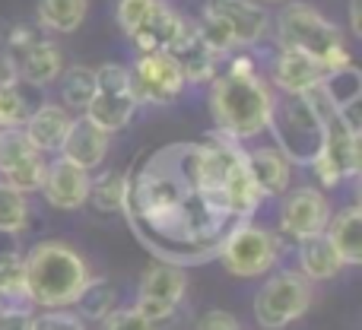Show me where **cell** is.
I'll use <instances>...</instances> for the list:
<instances>
[{
  "label": "cell",
  "mask_w": 362,
  "mask_h": 330,
  "mask_svg": "<svg viewBox=\"0 0 362 330\" xmlns=\"http://www.w3.org/2000/svg\"><path fill=\"white\" fill-rule=\"evenodd\" d=\"M29 118V102L16 83L0 86V127H23Z\"/></svg>",
  "instance_id": "cell-33"
},
{
  "label": "cell",
  "mask_w": 362,
  "mask_h": 330,
  "mask_svg": "<svg viewBox=\"0 0 362 330\" xmlns=\"http://www.w3.org/2000/svg\"><path fill=\"white\" fill-rule=\"evenodd\" d=\"M276 38L283 48L305 51L308 57L321 64L325 70L346 67L350 51H346V35L337 23H331L327 16H321L315 6L308 4H289L283 6V13L276 16Z\"/></svg>",
  "instance_id": "cell-4"
},
{
  "label": "cell",
  "mask_w": 362,
  "mask_h": 330,
  "mask_svg": "<svg viewBox=\"0 0 362 330\" xmlns=\"http://www.w3.org/2000/svg\"><path fill=\"white\" fill-rule=\"evenodd\" d=\"M6 83H16V70H13V61H10L6 45L0 42V86H6Z\"/></svg>",
  "instance_id": "cell-39"
},
{
  "label": "cell",
  "mask_w": 362,
  "mask_h": 330,
  "mask_svg": "<svg viewBox=\"0 0 362 330\" xmlns=\"http://www.w3.org/2000/svg\"><path fill=\"white\" fill-rule=\"evenodd\" d=\"M315 286L299 270H276L255 295V321L264 330H283L312 308Z\"/></svg>",
  "instance_id": "cell-7"
},
{
  "label": "cell",
  "mask_w": 362,
  "mask_h": 330,
  "mask_svg": "<svg viewBox=\"0 0 362 330\" xmlns=\"http://www.w3.org/2000/svg\"><path fill=\"white\" fill-rule=\"evenodd\" d=\"M29 330H86V321L67 308H42L29 318Z\"/></svg>",
  "instance_id": "cell-34"
},
{
  "label": "cell",
  "mask_w": 362,
  "mask_h": 330,
  "mask_svg": "<svg viewBox=\"0 0 362 330\" xmlns=\"http://www.w3.org/2000/svg\"><path fill=\"white\" fill-rule=\"evenodd\" d=\"M108 137L112 134H105L102 127H95L93 121L83 114V118L70 121L67 134H64L61 140V159H67V163L86 168V172H95L102 163H105L108 156Z\"/></svg>",
  "instance_id": "cell-16"
},
{
  "label": "cell",
  "mask_w": 362,
  "mask_h": 330,
  "mask_svg": "<svg viewBox=\"0 0 362 330\" xmlns=\"http://www.w3.org/2000/svg\"><path fill=\"white\" fill-rule=\"evenodd\" d=\"M312 168L327 187H337L340 181L359 175V127L346 112H337L325 121L321 146Z\"/></svg>",
  "instance_id": "cell-10"
},
{
  "label": "cell",
  "mask_w": 362,
  "mask_h": 330,
  "mask_svg": "<svg viewBox=\"0 0 362 330\" xmlns=\"http://www.w3.org/2000/svg\"><path fill=\"white\" fill-rule=\"evenodd\" d=\"M23 273L32 308H70L93 280L86 257L67 242H38L23 257Z\"/></svg>",
  "instance_id": "cell-3"
},
{
  "label": "cell",
  "mask_w": 362,
  "mask_h": 330,
  "mask_svg": "<svg viewBox=\"0 0 362 330\" xmlns=\"http://www.w3.org/2000/svg\"><path fill=\"white\" fill-rule=\"evenodd\" d=\"M169 54L175 57L185 83H206L219 73V54L204 42V35L197 32V23H187V29L181 32V38L169 48Z\"/></svg>",
  "instance_id": "cell-18"
},
{
  "label": "cell",
  "mask_w": 362,
  "mask_h": 330,
  "mask_svg": "<svg viewBox=\"0 0 362 330\" xmlns=\"http://www.w3.org/2000/svg\"><path fill=\"white\" fill-rule=\"evenodd\" d=\"M331 200L318 191V187H296L286 194L280 210V229L289 238L302 242V238L321 235L331 223Z\"/></svg>",
  "instance_id": "cell-13"
},
{
  "label": "cell",
  "mask_w": 362,
  "mask_h": 330,
  "mask_svg": "<svg viewBox=\"0 0 362 330\" xmlns=\"http://www.w3.org/2000/svg\"><path fill=\"white\" fill-rule=\"evenodd\" d=\"M95 89V70L89 67H70L61 73V99H64V108H76L83 112Z\"/></svg>",
  "instance_id": "cell-29"
},
{
  "label": "cell",
  "mask_w": 362,
  "mask_h": 330,
  "mask_svg": "<svg viewBox=\"0 0 362 330\" xmlns=\"http://www.w3.org/2000/svg\"><path fill=\"white\" fill-rule=\"evenodd\" d=\"M163 324L144 318L137 308H112L105 318L99 321V330H159Z\"/></svg>",
  "instance_id": "cell-35"
},
{
  "label": "cell",
  "mask_w": 362,
  "mask_h": 330,
  "mask_svg": "<svg viewBox=\"0 0 362 330\" xmlns=\"http://www.w3.org/2000/svg\"><path fill=\"white\" fill-rule=\"evenodd\" d=\"M267 131H274L276 150H280L289 163L312 165L315 156H318L325 121L312 112V105H308L302 95H283V99H274Z\"/></svg>",
  "instance_id": "cell-6"
},
{
  "label": "cell",
  "mask_w": 362,
  "mask_h": 330,
  "mask_svg": "<svg viewBox=\"0 0 362 330\" xmlns=\"http://www.w3.org/2000/svg\"><path fill=\"white\" fill-rule=\"evenodd\" d=\"M242 146L213 134L200 143L153 146L124 172V213L134 238L156 261L194 267L219 254L242 225L229 197V172Z\"/></svg>",
  "instance_id": "cell-1"
},
{
  "label": "cell",
  "mask_w": 362,
  "mask_h": 330,
  "mask_svg": "<svg viewBox=\"0 0 362 330\" xmlns=\"http://www.w3.org/2000/svg\"><path fill=\"white\" fill-rule=\"evenodd\" d=\"M32 156H38V150L32 146L29 134L23 127H0V175Z\"/></svg>",
  "instance_id": "cell-31"
},
{
  "label": "cell",
  "mask_w": 362,
  "mask_h": 330,
  "mask_svg": "<svg viewBox=\"0 0 362 330\" xmlns=\"http://www.w3.org/2000/svg\"><path fill=\"white\" fill-rule=\"evenodd\" d=\"M134 112H137V99L131 93L127 67L124 64H102L95 70V89L89 95L83 114L105 134H118L131 124Z\"/></svg>",
  "instance_id": "cell-8"
},
{
  "label": "cell",
  "mask_w": 362,
  "mask_h": 330,
  "mask_svg": "<svg viewBox=\"0 0 362 330\" xmlns=\"http://www.w3.org/2000/svg\"><path fill=\"white\" fill-rule=\"evenodd\" d=\"M32 305H0V330H29Z\"/></svg>",
  "instance_id": "cell-37"
},
{
  "label": "cell",
  "mask_w": 362,
  "mask_h": 330,
  "mask_svg": "<svg viewBox=\"0 0 362 330\" xmlns=\"http://www.w3.org/2000/svg\"><path fill=\"white\" fill-rule=\"evenodd\" d=\"M350 25H353V35H362V19H359V0H350Z\"/></svg>",
  "instance_id": "cell-40"
},
{
  "label": "cell",
  "mask_w": 362,
  "mask_h": 330,
  "mask_svg": "<svg viewBox=\"0 0 362 330\" xmlns=\"http://www.w3.org/2000/svg\"><path fill=\"white\" fill-rule=\"evenodd\" d=\"M325 238L331 242V248L337 251V257L344 261V267H359L362 264V210L356 204L340 210L337 216H331L325 229Z\"/></svg>",
  "instance_id": "cell-21"
},
{
  "label": "cell",
  "mask_w": 362,
  "mask_h": 330,
  "mask_svg": "<svg viewBox=\"0 0 362 330\" xmlns=\"http://www.w3.org/2000/svg\"><path fill=\"white\" fill-rule=\"evenodd\" d=\"M45 172H48V163H45V153H38V156L25 159V163H19L16 168L4 172L0 175V181L10 184L13 191H19V194H32V191H42Z\"/></svg>",
  "instance_id": "cell-32"
},
{
  "label": "cell",
  "mask_w": 362,
  "mask_h": 330,
  "mask_svg": "<svg viewBox=\"0 0 362 330\" xmlns=\"http://www.w3.org/2000/svg\"><path fill=\"white\" fill-rule=\"evenodd\" d=\"M185 293H187L185 267L156 261L153 267H146L144 276H140V289H137L134 308H137L144 318L156 321V324H165V321H172V314L178 312Z\"/></svg>",
  "instance_id": "cell-12"
},
{
  "label": "cell",
  "mask_w": 362,
  "mask_h": 330,
  "mask_svg": "<svg viewBox=\"0 0 362 330\" xmlns=\"http://www.w3.org/2000/svg\"><path fill=\"white\" fill-rule=\"evenodd\" d=\"M257 4H261V0H257ZM264 4H283V0H264Z\"/></svg>",
  "instance_id": "cell-41"
},
{
  "label": "cell",
  "mask_w": 362,
  "mask_h": 330,
  "mask_svg": "<svg viewBox=\"0 0 362 330\" xmlns=\"http://www.w3.org/2000/svg\"><path fill=\"white\" fill-rule=\"evenodd\" d=\"M89 13V0H35V16L45 29L57 35H70L83 25Z\"/></svg>",
  "instance_id": "cell-24"
},
{
  "label": "cell",
  "mask_w": 362,
  "mask_h": 330,
  "mask_svg": "<svg viewBox=\"0 0 362 330\" xmlns=\"http://www.w3.org/2000/svg\"><path fill=\"white\" fill-rule=\"evenodd\" d=\"M127 80H131L134 99L146 102V105H172L178 95L185 93V76H181L175 57L169 51H156V54H140L134 67H127Z\"/></svg>",
  "instance_id": "cell-11"
},
{
  "label": "cell",
  "mask_w": 362,
  "mask_h": 330,
  "mask_svg": "<svg viewBox=\"0 0 362 330\" xmlns=\"http://www.w3.org/2000/svg\"><path fill=\"white\" fill-rule=\"evenodd\" d=\"M327 70L321 67L315 57H308L305 51H296V48H283L276 51L274 64H270V80L274 86L280 89L283 95H302L305 89H312L315 83H321Z\"/></svg>",
  "instance_id": "cell-17"
},
{
  "label": "cell",
  "mask_w": 362,
  "mask_h": 330,
  "mask_svg": "<svg viewBox=\"0 0 362 330\" xmlns=\"http://www.w3.org/2000/svg\"><path fill=\"white\" fill-rule=\"evenodd\" d=\"M210 83V114L216 121V134L242 143L267 131L276 95L270 93L251 57H232L229 67Z\"/></svg>",
  "instance_id": "cell-2"
},
{
  "label": "cell",
  "mask_w": 362,
  "mask_h": 330,
  "mask_svg": "<svg viewBox=\"0 0 362 330\" xmlns=\"http://www.w3.org/2000/svg\"><path fill=\"white\" fill-rule=\"evenodd\" d=\"M340 270H344V261H340L337 251L331 248L325 232L299 242V273L305 276V280L325 283V280H334Z\"/></svg>",
  "instance_id": "cell-23"
},
{
  "label": "cell",
  "mask_w": 362,
  "mask_h": 330,
  "mask_svg": "<svg viewBox=\"0 0 362 330\" xmlns=\"http://www.w3.org/2000/svg\"><path fill=\"white\" fill-rule=\"evenodd\" d=\"M115 302H118V293H115L112 283L102 280V276H93V280L83 286L80 299H76L74 305L80 308L83 321H102L115 308Z\"/></svg>",
  "instance_id": "cell-27"
},
{
  "label": "cell",
  "mask_w": 362,
  "mask_h": 330,
  "mask_svg": "<svg viewBox=\"0 0 362 330\" xmlns=\"http://www.w3.org/2000/svg\"><path fill=\"white\" fill-rule=\"evenodd\" d=\"M89 172L67 159H54L48 163V172H45V181H42V194L54 210H80L86 206V197H89Z\"/></svg>",
  "instance_id": "cell-15"
},
{
  "label": "cell",
  "mask_w": 362,
  "mask_h": 330,
  "mask_svg": "<svg viewBox=\"0 0 362 330\" xmlns=\"http://www.w3.org/2000/svg\"><path fill=\"white\" fill-rule=\"evenodd\" d=\"M194 330H242V324H238L235 314L223 312V308H213V312H206L204 318L197 321Z\"/></svg>",
  "instance_id": "cell-38"
},
{
  "label": "cell",
  "mask_w": 362,
  "mask_h": 330,
  "mask_svg": "<svg viewBox=\"0 0 362 330\" xmlns=\"http://www.w3.org/2000/svg\"><path fill=\"white\" fill-rule=\"evenodd\" d=\"M321 89L327 93V99H331V105L337 108V112H353L362 95V76L353 64H346V67L327 70V73L321 76Z\"/></svg>",
  "instance_id": "cell-25"
},
{
  "label": "cell",
  "mask_w": 362,
  "mask_h": 330,
  "mask_svg": "<svg viewBox=\"0 0 362 330\" xmlns=\"http://www.w3.org/2000/svg\"><path fill=\"white\" fill-rule=\"evenodd\" d=\"M248 175L261 197H280L286 194L289 178H293V163L274 146H255V150H242Z\"/></svg>",
  "instance_id": "cell-20"
},
{
  "label": "cell",
  "mask_w": 362,
  "mask_h": 330,
  "mask_svg": "<svg viewBox=\"0 0 362 330\" xmlns=\"http://www.w3.org/2000/svg\"><path fill=\"white\" fill-rule=\"evenodd\" d=\"M219 261L229 270L232 276H242V280H251V276H264L276 267L280 261V238L274 235L264 225L248 223L235 225L229 232V238L219 248Z\"/></svg>",
  "instance_id": "cell-9"
},
{
  "label": "cell",
  "mask_w": 362,
  "mask_h": 330,
  "mask_svg": "<svg viewBox=\"0 0 362 330\" xmlns=\"http://www.w3.org/2000/svg\"><path fill=\"white\" fill-rule=\"evenodd\" d=\"M187 29V19L175 13L169 4H159L137 29L127 35V42L140 51V54H156V51H169Z\"/></svg>",
  "instance_id": "cell-19"
},
{
  "label": "cell",
  "mask_w": 362,
  "mask_h": 330,
  "mask_svg": "<svg viewBox=\"0 0 362 330\" xmlns=\"http://www.w3.org/2000/svg\"><path fill=\"white\" fill-rule=\"evenodd\" d=\"M99 213H121L124 206V172H105L102 178L89 181V197Z\"/></svg>",
  "instance_id": "cell-28"
},
{
  "label": "cell",
  "mask_w": 362,
  "mask_h": 330,
  "mask_svg": "<svg viewBox=\"0 0 362 330\" xmlns=\"http://www.w3.org/2000/svg\"><path fill=\"white\" fill-rule=\"evenodd\" d=\"M70 121L74 118H70V112L64 105H38L35 112H29L23 131L29 134L32 146H35L38 153H57Z\"/></svg>",
  "instance_id": "cell-22"
},
{
  "label": "cell",
  "mask_w": 362,
  "mask_h": 330,
  "mask_svg": "<svg viewBox=\"0 0 362 330\" xmlns=\"http://www.w3.org/2000/svg\"><path fill=\"white\" fill-rule=\"evenodd\" d=\"M25 225H29V200H25V194L13 191L10 184L0 181V232L16 235Z\"/></svg>",
  "instance_id": "cell-30"
},
{
  "label": "cell",
  "mask_w": 362,
  "mask_h": 330,
  "mask_svg": "<svg viewBox=\"0 0 362 330\" xmlns=\"http://www.w3.org/2000/svg\"><path fill=\"white\" fill-rule=\"evenodd\" d=\"M0 305H29V299H25L23 254L13 248L0 251Z\"/></svg>",
  "instance_id": "cell-26"
},
{
  "label": "cell",
  "mask_w": 362,
  "mask_h": 330,
  "mask_svg": "<svg viewBox=\"0 0 362 330\" xmlns=\"http://www.w3.org/2000/svg\"><path fill=\"white\" fill-rule=\"evenodd\" d=\"M159 4H163V0H118L115 16H118V25L124 29V35H131V32L137 29V25L144 23Z\"/></svg>",
  "instance_id": "cell-36"
},
{
  "label": "cell",
  "mask_w": 362,
  "mask_h": 330,
  "mask_svg": "<svg viewBox=\"0 0 362 330\" xmlns=\"http://www.w3.org/2000/svg\"><path fill=\"white\" fill-rule=\"evenodd\" d=\"M267 19V10L257 0H206L197 32L219 57H226L232 48L261 42Z\"/></svg>",
  "instance_id": "cell-5"
},
{
  "label": "cell",
  "mask_w": 362,
  "mask_h": 330,
  "mask_svg": "<svg viewBox=\"0 0 362 330\" xmlns=\"http://www.w3.org/2000/svg\"><path fill=\"white\" fill-rule=\"evenodd\" d=\"M13 70L19 80L32 83V86H51L61 80L64 73V54L51 38H32L29 45H23L19 51L10 54Z\"/></svg>",
  "instance_id": "cell-14"
}]
</instances>
